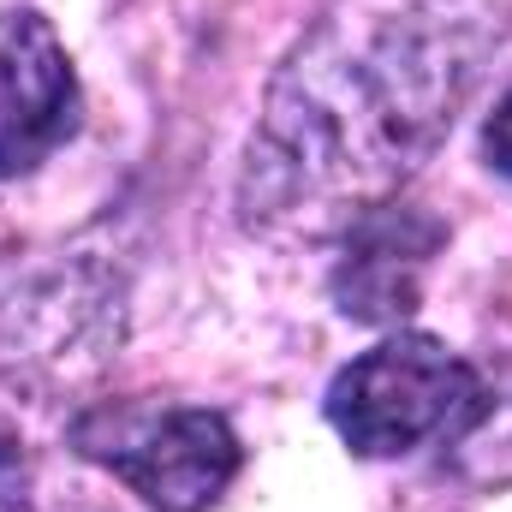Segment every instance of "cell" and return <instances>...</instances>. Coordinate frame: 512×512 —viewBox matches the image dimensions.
Here are the masks:
<instances>
[{
	"label": "cell",
	"mask_w": 512,
	"mask_h": 512,
	"mask_svg": "<svg viewBox=\"0 0 512 512\" xmlns=\"http://www.w3.org/2000/svg\"><path fill=\"white\" fill-rule=\"evenodd\" d=\"M507 36V0H334L274 72L239 167L268 239H340L441 149Z\"/></svg>",
	"instance_id": "obj_1"
},
{
	"label": "cell",
	"mask_w": 512,
	"mask_h": 512,
	"mask_svg": "<svg viewBox=\"0 0 512 512\" xmlns=\"http://www.w3.org/2000/svg\"><path fill=\"white\" fill-rule=\"evenodd\" d=\"M489 417L477 364L429 334H393L352 358L328 387V423L358 459H405L429 441H459Z\"/></svg>",
	"instance_id": "obj_2"
},
{
	"label": "cell",
	"mask_w": 512,
	"mask_h": 512,
	"mask_svg": "<svg viewBox=\"0 0 512 512\" xmlns=\"http://www.w3.org/2000/svg\"><path fill=\"white\" fill-rule=\"evenodd\" d=\"M72 447L155 512H209L245 465L233 423L209 405H96L72 423Z\"/></svg>",
	"instance_id": "obj_3"
},
{
	"label": "cell",
	"mask_w": 512,
	"mask_h": 512,
	"mask_svg": "<svg viewBox=\"0 0 512 512\" xmlns=\"http://www.w3.org/2000/svg\"><path fill=\"white\" fill-rule=\"evenodd\" d=\"M78 131V72L36 6L0 12V179L36 173Z\"/></svg>",
	"instance_id": "obj_4"
},
{
	"label": "cell",
	"mask_w": 512,
	"mask_h": 512,
	"mask_svg": "<svg viewBox=\"0 0 512 512\" xmlns=\"http://www.w3.org/2000/svg\"><path fill=\"white\" fill-rule=\"evenodd\" d=\"M441 245H447V227L405 197H387L376 209H364L340 233V262H334L340 316L370 322V328L405 322L423 298V268Z\"/></svg>",
	"instance_id": "obj_5"
},
{
	"label": "cell",
	"mask_w": 512,
	"mask_h": 512,
	"mask_svg": "<svg viewBox=\"0 0 512 512\" xmlns=\"http://www.w3.org/2000/svg\"><path fill=\"white\" fill-rule=\"evenodd\" d=\"M0 512H30V465H24V441L12 435L6 417H0Z\"/></svg>",
	"instance_id": "obj_6"
},
{
	"label": "cell",
	"mask_w": 512,
	"mask_h": 512,
	"mask_svg": "<svg viewBox=\"0 0 512 512\" xmlns=\"http://www.w3.org/2000/svg\"><path fill=\"white\" fill-rule=\"evenodd\" d=\"M483 161H489V167L512 185V84H507V96L495 102L489 126H483Z\"/></svg>",
	"instance_id": "obj_7"
}]
</instances>
